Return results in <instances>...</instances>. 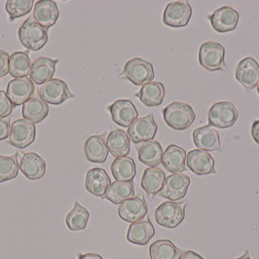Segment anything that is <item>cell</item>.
Wrapping results in <instances>:
<instances>
[{"label":"cell","mask_w":259,"mask_h":259,"mask_svg":"<svg viewBox=\"0 0 259 259\" xmlns=\"http://www.w3.org/2000/svg\"><path fill=\"white\" fill-rule=\"evenodd\" d=\"M31 68L27 52H15L9 58V73L12 77H26Z\"/></svg>","instance_id":"obj_35"},{"label":"cell","mask_w":259,"mask_h":259,"mask_svg":"<svg viewBox=\"0 0 259 259\" xmlns=\"http://www.w3.org/2000/svg\"><path fill=\"white\" fill-rule=\"evenodd\" d=\"M34 89V84L30 78H17L9 81L7 95L14 105H24L31 99Z\"/></svg>","instance_id":"obj_17"},{"label":"cell","mask_w":259,"mask_h":259,"mask_svg":"<svg viewBox=\"0 0 259 259\" xmlns=\"http://www.w3.org/2000/svg\"><path fill=\"white\" fill-rule=\"evenodd\" d=\"M108 110L112 121L124 128H129L130 125L139 116L137 107L130 100H117L109 105Z\"/></svg>","instance_id":"obj_16"},{"label":"cell","mask_w":259,"mask_h":259,"mask_svg":"<svg viewBox=\"0 0 259 259\" xmlns=\"http://www.w3.org/2000/svg\"><path fill=\"white\" fill-rule=\"evenodd\" d=\"M190 186V178L187 175L182 172L169 175L166 178L163 189L159 195L163 198H166L169 201L182 200L185 197Z\"/></svg>","instance_id":"obj_13"},{"label":"cell","mask_w":259,"mask_h":259,"mask_svg":"<svg viewBox=\"0 0 259 259\" xmlns=\"http://www.w3.org/2000/svg\"><path fill=\"white\" fill-rule=\"evenodd\" d=\"M111 172L116 182H133L137 175L136 163L131 157H118L111 164Z\"/></svg>","instance_id":"obj_31"},{"label":"cell","mask_w":259,"mask_h":259,"mask_svg":"<svg viewBox=\"0 0 259 259\" xmlns=\"http://www.w3.org/2000/svg\"><path fill=\"white\" fill-rule=\"evenodd\" d=\"M158 131L153 113L137 118L128 128L130 140L136 144L153 141Z\"/></svg>","instance_id":"obj_9"},{"label":"cell","mask_w":259,"mask_h":259,"mask_svg":"<svg viewBox=\"0 0 259 259\" xmlns=\"http://www.w3.org/2000/svg\"><path fill=\"white\" fill-rule=\"evenodd\" d=\"M20 168L26 179L37 181L46 174V162L37 153L27 152L21 158Z\"/></svg>","instance_id":"obj_20"},{"label":"cell","mask_w":259,"mask_h":259,"mask_svg":"<svg viewBox=\"0 0 259 259\" xmlns=\"http://www.w3.org/2000/svg\"><path fill=\"white\" fill-rule=\"evenodd\" d=\"M9 134H10L9 120L0 118V142L9 138Z\"/></svg>","instance_id":"obj_40"},{"label":"cell","mask_w":259,"mask_h":259,"mask_svg":"<svg viewBox=\"0 0 259 259\" xmlns=\"http://www.w3.org/2000/svg\"><path fill=\"white\" fill-rule=\"evenodd\" d=\"M108 151L114 157H125L130 153L131 140L128 134L121 129L111 131L106 139Z\"/></svg>","instance_id":"obj_29"},{"label":"cell","mask_w":259,"mask_h":259,"mask_svg":"<svg viewBox=\"0 0 259 259\" xmlns=\"http://www.w3.org/2000/svg\"><path fill=\"white\" fill-rule=\"evenodd\" d=\"M33 3L32 0H8L5 5V10L9 15L10 20L13 21L29 13Z\"/></svg>","instance_id":"obj_37"},{"label":"cell","mask_w":259,"mask_h":259,"mask_svg":"<svg viewBox=\"0 0 259 259\" xmlns=\"http://www.w3.org/2000/svg\"><path fill=\"white\" fill-rule=\"evenodd\" d=\"M251 137L253 141L259 145V120H255L251 125Z\"/></svg>","instance_id":"obj_41"},{"label":"cell","mask_w":259,"mask_h":259,"mask_svg":"<svg viewBox=\"0 0 259 259\" xmlns=\"http://www.w3.org/2000/svg\"><path fill=\"white\" fill-rule=\"evenodd\" d=\"M111 185V180L104 168H94L88 170L86 175V190L96 197H104Z\"/></svg>","instance_id":"obj_21"},{"label":"cell","mask_w":259,"mask_h":259,"mask_svg":"<svg viewBox=\"0 0 259 259\" xmlns=\"http://www.w3.org/2000/svg\"><path fill=\"white\" fill-rule=\"evenodd\" d=\"M239 13L230 6H223L217 9L209 21L212 28L219 33H225L236 29L239 23Z\"/></svg>","instance_id":"obj_15"},{"label":"cell","mask_w":259,"mask_h":259,"mask_svg":"<svg viewBox=\"0 0 259 259\" xmlns=\"http://www.w3.org/2000/svg\"><path fill=\"white\" fill-rule=\"evenodd\" d=\"M104 135H95L88 138L84 143V153L92 163H104L108 157V148Z\"/></svg>","instance_id":"obj_23"},{"label":"cell","mask_w":259,"mask_h":259,"mask_svg":"<svg viewBox=\"0 0 259 259\" xmlns=\"http://www.w3.org/2000/svg\"><path fill=\"white\" fill-rule=\"evenodd\" d=\"M35 136L36 128L34 124L26 119H18L14 121L10 127L8 143L16 148L25 149L33 143Z\"/></svg>","instance_id":"obj_10"},{"label":"cell","mask_w":259,"mask_h":259,"mask_svg":"<svg viewBox=\"0 0 259 259\" xmlns=\"http://www.w3.org/2000/svg\"><path fill=\"white\" fill-rule=\"evenodd\" d=\"M257 92H258V94H259V83H258V85H257Z\"/></svg>","instance_id":"obj_45"},{"label":"cell","mask_w":259,"mask_h":259,"mask_svg":"<svg viewBox=\"0 0 259 259\" xmlns=\"http://www.w3.org/2000/svg\"><path fill=\"white\" fill-rule=\"evenodd\" d=\"M135 186L134 182H112L109 188L107 189L104 198L110 201L114 205H120L124 201L134 197Z\"/></svg>","instance_id":"obj_33"},{"label":"cell","mask_w":259,"mask_h":259,"mask_svg":"<svg viewBox=\"0 0 259 259\" xmlns=\"http://www.w3.org/2000/svg\"><path fill=\"white\" fill-rule=\"evenodd\" d=\"M199 64L208 71L225 70V49L220 42L207 41L199 50Z\"/></svg>","instance_id":"obj_4"},{"label":"cell","mask_w":259,"mask_h":259,"mask_svg":"<svg viewBox=\"0 0 259 259\" xmlns=\"http://www.w3.org/2000/svg\"><path fill=\"white\" fill-rule=\"evenodd\" d=\"M180 259H205L201 256L199 253L195 252L193 250H187L182 253V257Z\"/></svg>","instance_id":"obj_42"},{"label":"cell","mask_w":259,"mask_h":259,"mask_svg":"<svg viewBox=\"0 0 259 259\" xmlns=\"http://www.w3.org/2000/svg\"><path fill=\"white\" fill-rule=\"evenodd\" d=\"M139 160L149 168L157 167L162 163L163 149L159 142L150 141L137 144Z\"/></svg>","instance_id":"obj_26"},{"label":"cell","mask_w":259,"mask_h":259,"mask_svg":"<svg viewBox=\"0 0 259 259\" xmlns=\"http://www.w3.org/2000/svg\"><path fill=\"white\" fill-rule=\"evenodd\" d=\"M186 152L179 145L170 144L163 153L162 164L171 174L185 171L186 168Z\"/></svg>","instance_id":"obj_25"},{"label":"cell","mask_w":259,"mask_h":259,"mask_svg":"<svg viewBox=\"0 0 259 259\" xmlns=\"http://www.w3.org/2000/svg\"><path fill=\"white\" fill-rule=\"evenodd\" d=\"M59 63V60H52L46 57H40L36 59L30 68V80L36 85H42L52 79L56 65Z\"/></svg>","instance_id":"obj_22"},{"label":"cell","mask_w":259,"mask_h":259,"mask_svg":"<svg viewBox=\"0 0 259 259\" xmlns=\"http://www.w3.org/2000/svg\"><path fill=\"white\" fill-rule=\"evenodd\" d=\"M148 211L147 203L143 195L132 197L121 203L118 207V215L122 221L135 223L143 221Z\"/></svg>","instance_id":"obj_12"},{"label":"cell","mask_w":259,"mask_h":259,"mask_svg":"<svg viewBox=\"0 0 259 259\" xmlns=\"http://www.w3.org/2000/svg\"><path fill=\"white\" fill-rule=\"evenodd\" d=\"M18 35L21 44L30 51L41 50L48 42L47 29L40 26L33 18H28L21 25Z\"/></svg>","instance_id":"obj_1"},{"label":"cell","mask_w":259,"mask_h":259,"mask_svg":"<svg viewBox=\"0 0 259 259\" xmlns=\"http://www.w3.org/2000/svg\"><path fill=\"white\" fill-rule=\"evenodd\" d=\"M155 235L153 224L149 220L138 221L130 225L127 232V240L137 246H145Z\"/></svg>","instance_id":"obj_24"},{"label":"cell","mask_w":259,"mask_h":259,"mask_svg":"<svg viewBox=\"0 0 259 259\" xmlns=\"http://www.w3.org/2000/svg\"><path fill=\"white\" fill-rule=\"evenodd\" d=\"M191 16L192 8L188 1H175L166 6L163 14V23L174 28L184 27L189 24Z\"/></svg>","instance_id":"obj_8"},{"label":"cell","mask_w":259,"mask_h":259,"mask_svg":"<svg viewBox=\"0 0 259 259\" xmlns=\"http://www.w3.org/2000/svg\"><path fill=\"white\" fill-rule=\"evenodd\" d=\"M78 259H104L98 253L88 252V253H79Z\"/></svg>","instance_id":"obj_43"},{"label":"cell","mask_w":259,"mask_h":259,"mask_svg":"<svg viewBox=\"0 0 259 259\" xmlns=\"http://www.w3.org/2000/svg\"><path fill=\"white\" fill-rule=\"evenodd\" d=\"M239 112L230 102H219L212 104L207 112L208 125L213 128L228 129L238 121Z\"/></svg>","instance_id":"obj_5"},{"label":"cell","mask_w":259,"mask_h":259,"mask_svg":"<svg viewBox=\"0 0 259 259\" xmlns=\"http://www.w3.org/2000/svg\"><path fill=\"white\" fill-rule=\"evenodd\" d=\"M9 58L7 52L0 49V77H4L9 73Z\"/></svg>","instance_id":"obj_39"},{"label":"cell","mask_w":259,"mask_h":259,"mask_svg":"<svg viewBox=\"0 0 259 259\" xmlns=\"http://www.w3.org/2000/svg\"><path fill=\"white\" fill-rule=\"evenodd\" d=\"M236 259H251V257H250V255H249V251L246 250L245 253H244L242 256H240V257H238V258Z\"/></svg>","instance_id":"obj_44"},{"label":"cell","mask_w":259,"mask_h":259,"mask_svg":"<svg viewBox=\"0 0 259 259\" xmlns=\"http://www.w3.org/2000/svg\"><path fill=\"white\" fill-rule=\"evenodd\" d=\"M153 65L141 58H134L128 61L120 77L127 79L136 86H144L154 79Z\"/></svg>","instance_id":"obj_3"},{"label":"cell","mask_w":259,"mask_h":259,"mask_svg":"<svg viewBox=\"0 0 259 259\" xmlns=\"http://www.w3.org/2000/svg\"><path fill=\"white\" fill-rule=\"evenodd\" d=\"M186 165L196 176L214 175L217 172L212 156L204 150H190L186 155Z\"/></svg>","instance_id":"obj_14"},{"label":"cell","mask_w":259,"mask_h":259,"mask_svg":"<svg viewBox=\"0 0 259 259\" xmlns=\"http://www.w3.org/2000/svg\"><path fill=\"white\" fill-rule=\"evenodd\" d=\"M20 165L17 154L13 156H0V183L9 182L18 177Z\"/></svg>","instance_id":"obj_36"},{"label":"cell","mask_w":259,"mask_h":259,"mask_svg":"<svg viewBox=\"0 0 259 259\" xmlns=\"http://www.w3.org/2000/svg\"><path fill=\"white\" fill-rule=\"evenodd\" d=\"M22 114L26 121L32 124H38L48 116L49 105L37 95L23 105Z\"/></svg>","instance_id":"obj_27"},{"label":"cell","mask_w":259,"mask_h":259,"mask_svg":"<svg viewBox=\"0 0 259 259\" xmlns=\"http://www.w3.org/2000/svg\"><path fill=\"white\" fill-rule=\"evenodd\" d=\"M186 205V202L177 203L172 201L161 204L156 208V222L168 229L177 228L184 221Z\"/></svg>","instance_id":"obj_6"},{"label":"cell","mask_w":259,"mask_h":259,"mask_svg":"<svg viewBox=\"0 0 259 259\" xmlns=\"http://www.w3.org/2000/svg\"><path fill=\"white\" fill-rule=\"evenodd\" d=\"M60 16L57 3L52 0H39L33 8V19L44 28L56 25Z\"/></svg>","instance_id":"obj_19"},{"label":"cell","mask_w":259,"mask_h":259,"mask_svg":"<svg viewBox=\"0 0 259 259\" xmlns=\"http://www.w3.org/2000/svg\"><path fill=\"white\" fill-rule=\"evenodd\" d=\"M235 78L247 93L253 90L259 83L258 63L252 57L244 58L236 66Z\"/></svg>","instance_id":"obj_11"},{"label":"cell","mask_w":259,"mask_h":259,"mask_svg":"<svg viewBox=\"0 0 259 259\" xmlns=\"http://www.w3.org/2000/svg\"><path fill=\"white\" fill-rule=\"evenodd\" d=\"M13 108L14 104L10 101L7 93L0 90V118L11 115Z\"/></svg>","instance_id":"obj_38"},{"label":"cell","mask_w":259,"mask_h":259,"mask_svg":"<svg viewBox=\"0 0 259 259\" xmlns=\"http://www.w3.org/2000/svg\"><path fill=\"white\" fill-rule=\"evenodd\" d=\"M137 96L147 107L159 106L163 104L165 98V86L161 82H150L143 86Z\"/></svg>","instance_id":"obj_30"},{"label":"cell","mask_w":259,"mask_h":259,"mask_svg":"<svg viewBox=\"0 0 259 259\" xmlns=\"http://www.w3.org/2000/svg\"><path fill=\"white\" fill-rule=\"evenodd\" d=\"M193 142L196 147L204 151H222L221 137L217 130L209 125L193 131Z\"/></svg>","instance_id":"obj_18"},{"label":"cell","mask_w":259,"mask_h":259,"mask_svg":"<svg viewBox=\"0 0 259 259\" xmlns=\"http://www.w3.org/2000/svg\"><path fill=\"white\" fill-rule=\"evenodd\" d=\"M89 211L80 203L75 202L74 207L65 218L66 226L70 231H81L85 230L89 221Z\"/></svg>","instance_id":"obj_34"},{"label":"cell","mask_w":259,"mask_h":259,"mask_svg":"<svg viewBox=\"0 0 259 259\" xmlns=\"http://www.w3.org/2000/svg\"><path fill=\"white\" fill-rule=\"evenodd\" d=\"M39 97L46 104L61 105L69 99H74L75 95L70 92L64 80L54 78L40 88Z\"/></svg>","instance_id":"obj_7"},{"label":"cell","mask_w":259,"mask_h":259,"mask_svg":"<svg viewBox=\"0 0 259 259\" xmlns=\"http://www.w3.org/2000/svg\"><path fill=\"white\" fill-rule=\"evenodd\" d=\"M165 181V172L161 168L151 167L144 170L141 185L143 190H144L148 196L153 198L155 195L159 194L160 191L163 189Z\"/></svg>","instance_id":"obj_28"},{"label":"cell","mask_w":259,"mask_h":259,"mask_svg":"<svg viewBox=\"0 0 259 259\" xmlns=\"http://www.w3.org/2000/svg\"><path fill=\"white\" fill-rule=\"evenodd\" d=\"M183 252L169 240H158L149 247L151 259H180Z\"/></svg>","instance_id":"obj_32"},{"label":"cell","mask_w":259,"mask_h":259,"mask_svg":"<svg viewBox=\"0 0 259 259\" xmlns=\"http://www.w3.org/2000/svg\"><path fill=\"white\" fill-rule=\"evenodd\" d=\"M163 117L169 128L183 131L188 129L193 124L196 114L190 104L175 102L164 108Z\"/></svg>","instance_id":"obj_2"}]
</instances>
